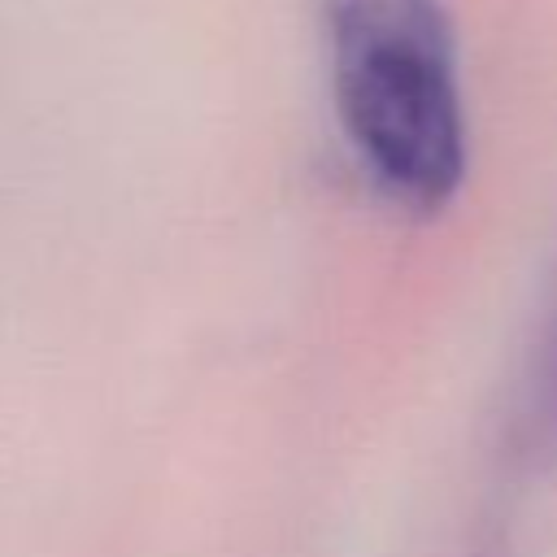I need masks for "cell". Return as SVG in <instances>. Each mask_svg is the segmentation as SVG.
<instances>
[{
    "mask_svg": "<svg viewBox=\"0 0 557 557\" xmlns=\"http://www.w3.org/2000/svg\"><path fill=\"white\" fill-rule=\"evenodd\" d=\"M326 65L339 131L405 213H444L470 165L457 35L444 0H326Z\"/></svg>",
    "mask_w": 557,
    "mask_h": 557,
    "instance_id": "obj_1",
    "label": "cell"
}]
</instances>
